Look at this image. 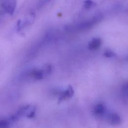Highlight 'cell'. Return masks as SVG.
<instances>
[{
    "instance_id": "cell-7",
    "label": "cell",
    "mask_w": 128,
    "mask_h": 128,
    "mask_svg": "<svg viewBox=\"0 0 128 128\" xmlns=\"http://www.w3.org/2000/svg\"><path fill=\"white\" fill-rule=\"evenodd\" d=\"M110 123L113 124H119L120 122V116L116 114H112L110 116Z\"/></svg>"
},
{
    "instance_id": "cell-1",
    "label": "cell",
    "mask_w": 128,
    "mask_h": 128,
    "mask_svg": "<svg viewBox=\"0 0 128 128\" xmlns=\"http://www.w3.org/2000/svg\"><path fill=\"white\" fill-rule=\"evenodd\" d=\"M103 18V16L102 14H98L94 16L90 20L82 22L75 26H66V28L69 30H72V29H74L76 30H78L80 31H84L92 27L94 24L100 21Z\"/></svg>"
},
{
    "instance_id": "cell-11",
    "label": "cell",
    "mask_w": 128,
    "mask_h": 128,
    "mask_svg": "<svg viewBox=\"0 0 128 128\" xmlns=\"http://www.w3.org/2000/svg\"><path fill=\"white\" fill-rule=\"evenodd\" d=\"M34 116V110H33L31 111V112L29 113V114H28L27 116H28V118H32V117H33Z\"/></svg>"
},
{
    "instance_id": "cell-8",
    "label": "cell",
    "mask_w": 128,
    "mask_h": 128,
    "mask_svg": "<svg viewBox=\"0 0 128 128\" xmlns=\"http://www.w3.org/2000/svg\"><path fill=\"white\" fill-rule=\"evenodd\" d=\"M96 4L91 0H86L84 2V6L86 9H88L94 6Z\"/></svg>"
},
{
    "instance_id": "cell-3",
    "label": "cell",
    "mask_w": 128,
    "mask_h": 128,
    "mask_svg": "<svg viewBox=\"0 0 128 128\" xmlns=\"http://www.w3.org/2000/svg\"><path fill=\"white\" fill-rule=\"evenodd\" d=\"M74 91L72 86H69L68 88L60 96V97L58 100V103L62 100L71 98L74 95Z\"/></svg>"
},
{
    "instance_id": "cell-9",
    "label": "cell",
    "mask_w": 128,
    "mask_h": 128,
    "mask_svg": "<svg viewBox=\"0 0 128 128\" xmlns=\"http://www.w3.org/2000/svg\"><path fill=\"white\" fill-rule=\"evenodd\" d=\"M104 56H106V58H111V57L114 56L115 54L112 50H107L104 52Z\"/></svg>"
},
{
    "instance_id": "cell-13",
    "label": "cell",
    "mask_w": 128,
    "mask_h": 128,
    "mask_svg": "<svg viewBox=\"0 0 128 128\" xmlns=\"http://www.w3.org/2000/svg\"><path fill=\"white\" fill-rule=\"evenodd\" d=\"M50 0H42V4H45L46 2H50Z\"/></svg>"
},
{
    "instance_id": "cell-2",
    "label": "cell",
    "mask_w": 128,
    "mask_h": 128,
    "mask_svg": "<svg viewBox=\"0 0 128 128\" xmlns=\"http://www.w3.org/2000/svg\"><path fill=\"white\" fill-rule=\"evenodd\" d=\"M16 6V0H4L1 4V6L6 12L12 14Z\"/></svg>"
},
{
    "instance_id": "cell-12",
    "label": "cell",
    "mask_w": 128,
    "mask_h": 128,
    "mask_svg": "<svg viewBox=\"0 0 128 128\" xmlns=\"http://www.w3.org/2000/svg\"><path fill=\"white\" fill-rule=\"evenodd\" d=\"M46 72L47 74H48L49 72H50L51 71V67L50 66H48L46 68Z\"/></svg>"
},
{
    "instance_id": "cell-6",
    "label": "cell",
    "mask_w": 128,
    "mask_h": 128,
    "mask_svg": "<svg viewBox=\"0 0 128 128\" xmlns=\"http://www.w3.org/2000/svg\"><path fill=\"white\" fill-rule=\"evenodd\" d=\"M106 110L105 106L102 104H98L94 108V112L97 114H102Z\"/></svg>"
},
{
    "instance_id": "cell-10",
    "label": "cell",
    "mask_w": 128,
    "mask_h": 128,
    "mask_svg": "<svg viewBox=\"0 0 128 128\" xmlns=\"http://www.w3.org/2000/svg\"><path fill=\"white\" fill-rule=\"evenodd\" d=\"M122 92L124 93V94H125L126 95V96H127V84H126L124 85L123 88H122Z\"/></svg>"
},
{
    "instance_id": "cell-5",
    "label": "cell",
    "mask_w": 128,
    "mask_h": 128,
    "mask_svg": "<svg viewBox=\"0 0 128 128\" xmlns=\"http://www.w3.org/2000/svg\"><path fill=\"white\" fill-rule=\"evenodd\" d=\"M31 76L36 80H40L43 78V71L40 70H34L31 72Z\"/></svg>"
},
{
    "instance_id": "cell-4",
    "label": "cell",
    "mask_w": 128,
    "mask_h": 128,
    "mask_svg": "<svg viewBox=\"0 0 128 128\" xmlns=\"http://www.w3.org/2000/svg\"><path fill=\"white\" fill-rule=\"evenodd\" d=\"M102 43L101 38H93L88 44V48L89 50H94L99 48Z\"/></svg>"
}]
</instances>
